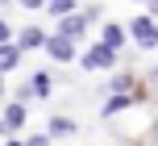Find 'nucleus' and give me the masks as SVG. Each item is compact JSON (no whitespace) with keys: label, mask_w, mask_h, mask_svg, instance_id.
<instances>
[{"label":"nucleus","mask_w":158,"mask_h":146,"mask_svg":"<svg viewBox=\"0 0 158 146\" xmlns=\"http://www.w3.org/2000/svg\"><path fill=\"white\" fill-rule=\"evenodd\" d=\"M25 146H50V138H29Z\"/></svg>","instance_id":"4468645a"},{"label":"nucleus","mask_w":158,"mask_h":146,"mask_svg":"<svg viewBox=\"0 0 158 146\" xmlns=\"http://www.w3.org/2000/svg\"><path fill=\"white\" fill-rule=\"evenodd\" d=\"M125 33H129V29H125V25H112V21H108V25H104V42H108V46H112V50H121V46H125Z\"/></svg>","instance_id":"423d86ee"},{"label":"nucleus","mask_w":158,"mask_h":146,"mask_svg":"<svg viewBox=\"0 0 158 146\" xmlns=\"http://www.w3.org/2000/svg\"><path fill=\"white\" fill-rule=\"evenodd\" d=\"M83 67H112V46H108V42L92 46V50L83 54Z\"/></svg>","instance_id":"7ed1b4c3"},{"label":"nucleus","mask_w":158,"mask_h":146,"mask_svg":"<svg viewBox=\"0 0 158 146\" xmlns=\"http://www.w3.org/2000/svg\"><path fill=\"white\" fill-rule=\"evenodd\" d=\"M17 46L21 50H38V46H46V33H42L38 25H25V29L17 33Z\"/></svg>","instance_id":"20e7f679"},{"label":"nucleus","mask_w":158,"mask_h":146,"mask_svg":"<svg viewBox=\"0 0 158 146\" xmlns=\"http://www.w3.org/2000/svg\"><path fill=\"white\" fill-rule=\"evenodd\" d=\"M71 8H79L75 0H50V13H54V17H67Z\"/></svg>","instance_id":"9d476101"},{"label":"nucleus","mask_w":158,"mask_h":146,"mask_svg":"<svg viewBox=\"0 0 158 146\" xmlns=\"http://www.w3.org/2000/svg\"><path fill=\"white\" fill-rule=\"evenodd\" d=\"M146 4H150V13H158V0H146Z\"/></svg>","instance_id":"2eb2a0df"},{"label":"nucleus","mask_w":158,"mask_h":146,"mask_svg":"<svg viewBox=\"0 0 158 146\" xmlns=\"http://www.w3.org/2000/svg\"><path fill=\"white\" fill-rule=\"evenodd\" d=\"M50 134L54 138H67V134H75V121L71 117H50Z\"/></svg>","instance_id":"1a4fd4ad"},{"label":"nucleus","mask_w":158,"mask_h":146,"mask_svg":"<svg viewBox=\"0 0 158 146\" xmlns=\"http://www.w3.org/2000/svg\"><path fill=\"white\" fill-rule=\"evenodd\" d=\"M4 125H8V134H13L17 125H25V109H21V100H17V105H8V109H4Z\"/></svg>","instance_id":"0eeeda50"},{"label":"nucleus","mask_w":158,"mask_h":146,"mask_svg":"<svg viewBox=\"0 0 158 146\" xmlns=\"http://www.w3.org/2000/svg\"><path fill=\"white\" fill-rule=\"evenodd\" d=\"M29 84H33V92H38V96H46V92H50V75H46V71H38Z\"/></svg>","instance_id":"9b49d317"},{"label":"nucleus","mask_w":158,"mask_h":146,"mask_svg":"<svg viewBox=\"0 0 158 146\" xmlns=\"http://www.w3.org/2000/svg\"><path fill=\"white\" fill-rule=\"evenodd\" d=\"M21 63V46L17 42H0V71H13Z\"/></svg>","instance_id":"39448f33"},{"label":"nucleus","mask_w":158,"mask_h":146,"mask_svg":"<svg viewBox=\"0 0 158 146\" xmlns=\"http://www.w3.org/2000/svg\"><path fill=\"white\" fill-rule=\"evenodd\" d=\"M0 42H13V29H8V21L0 17Z\"/></svg>","instance_id":"f8f14e48"},{"label":"nucleus","mask_w":158,"mask_h":146,"mask_svg":"<svg viewBox=\"0 0 158 146\" xmlns=\"http://www.w3.org/2000/svg\"><path fill=\"white\" fill-rule=\"evenodd\" d=\"M46 50H50V58H58V63H67V58H75V46H71V38H67V33H58V38H50V42H46Z\"/></svg>","instance_id":"f03ea898"},{"label":"nucleus","mask_w":158,"mask_h":146,"mask_svg":"<svg viewBox=\"0 0 158 146\" xmlns=\"http://www.w3.org/2000/svg\"><path fill=\"white\" fill-rule=\"evenodd\" d=\"M4 146H21V142H4Z\"/></svg>","instance_id":"f3484780"},{"label":"nucleus","mask_w":158,"mask_h":146,"mask_svg":"<svg viewBox=\"0 0 158 146\" xmlns=\"http://www.w3.org/2000/svg\"><path fill=\"white\" fill-rule=\"evenodd\" d=\"M0 96H4V79H0Z\"/></svg>","instance_id":"dca6fc26"},{"label":"nucleus","mask_w":158,"mask_h":146,"mask_svg":"<svg viewBox=\"0 0 158 146\" xmlns=\"http://www.w3.org/2000/svg\"><path fill=\"white\" fill-rule=\"evenodd\" d=\"M21 8H42V0H17Z\"/></svg>","instance_id":"ddd939ff"},{"label":"nucleus","mask_w":158,"mask_h":146,"mask_svg":"<svg viewBox=\"0 0 158 146\" xmlns=\"http://www.w3.org/2000/svg\"><path fill=\"white\" fill-rule=\"evenodd\" d=\"M129 33H133L142 46H158V25H154V17H133V21H129Z\"/></svg>","instance_id":"f257e3e1"},{"label":"nucleus","mask_w":158,"mask_h":146,"mask_svg":"<svg viewBox=\"0 0 158 146\" xmlns=\"http://www.w3.org/2000/svg\"><path fill=\"white\" fill-rule=\"evenodd\" d=\"M87 25H92V21H87L83 13H79V17H67V21H63V33H67V38H79Z\"/></svg>","instance_id":"6e6552de"},{"label":"nucleus","mask_w":158,"mask_h":146,"mask_svg":"<svg viewBox=\"0 0 158 146\" xmlns=\"http://www.w3.org/2000/svg\"><path fill=\"white\" fill-rule=\"evenodd\" d=\"M0 4H8V0H0Z\"/></svg>","instance_id":"a211bd4d"}]
</instances>
